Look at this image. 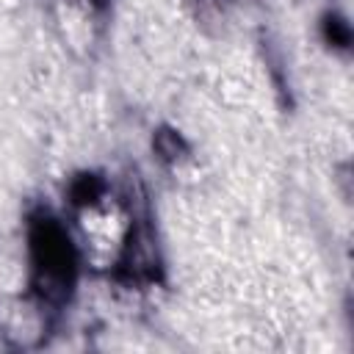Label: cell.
Returning a JSON list of instances; mask_svg holds the SVG:
<instances>
[{
	"instance_id": "obj_1",
	"label": "cell",
	"mask_w": 354,
	"mask_h": 354,
	"mask_svg": "<svg viewBox=\"0 0 354 354\" xmlns=\"http://www.w3.org/2000/svg\"><path fill=\"white\" fill-rule=\"evenodd\" d=\"M30 271H33V290L47 304H61L72 285L77 271L75 246L66 235V230L50 218L36 216L30 221Z\"/></svg>"
},
{
	"instance_id": "obj_2",
	"label": "cell",
	"mask_w": 354,
	"mask_h": 354,
	"mask_svg": "<svg viewBox=\"0 0 354 354\" xmlns=\"http://www.w3.org/2000/svg\"><path fill=\"white\" fill-rule=\"evenodd\" d=\"M102 191H105V183L97 174H83V177H77L72 183L69 196H72L75 205H94L102 196Z\"/></svg>"
},
{
	"instance_id": "obj_3",
	"label": "cell",
	"mask_w": 354,
	"mask_h": 354,
	"mask_svg": "<svg viewBox=\"0 0 354 354\" xmlns=\"http://www.w3.org/2000/svg\"><path fill=\"white\" fill-rule=\"evenodd\" d=\"M183 149V141L177 133H158V152L163 158H180L177 152Z\"/></svg>"
},
{
	"instance_id": "obj_4",
	"label": "cell",
	"mask_w": 354,
	"mask_h": 354,
	"mask_svg": "<svg viewBox=\"0 0 354 354\" xmlns=\"http://www.w3.org/2000/svg\"><path fill=\"white\" fill-rule=\"evenodd\" d=\"M326 39L337 47H346L348 44V25L343 19H329L326 22Z\"/></svg>"
}]
</instances>
